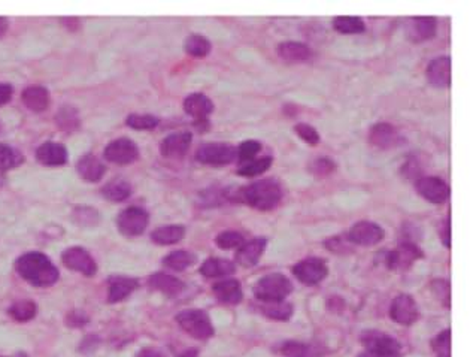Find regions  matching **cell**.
Returning <instances> with one entry per match:
<instances>
[{"label": "cell", "mask_w": 470, "mask_h": 357, "mask_svg": "<svg viewBox=\"0 0 470 357\" xmlns=\"http://www.w3.org/2000/svg\"><path fill=\"white\" fill-rule=\"evenodd\" d=\"M17 272L36 287H50L59 280V269L54 263L42 252H26L15 262Z\"/></svg>", "instance_id": "6da1fadb"}, {"label": "cell", "mask_w": 470, "mask_h": 357, "mask_svg": "<svg viewBox=\"0 0 470 357\" xmlns=\"http://www.w3.org/2000/svg\"><path fill=\"white\" fill-rule=\"evenodd\" d=\"M239 199L258 211H270L281 203L282 189L275 180H258L239 191Z\"/></svg>", "instance_id": "7a4b0ae2"}, {"label": "cell", "mask_w": 470, "mask_h": 357, "mask_svg": "<svg viewBox=\"0 0 470 357\" xmlns=\"http://www.w3.org/2000/svg\"><path fill=\"white\" fill-rule=\"evenodd\" d=\"M293 290L291 281L282 274H269L260 278L254 287V296L263 304L282 302Z\"/></svg>", "instance_id": "3957f363"}, {"label": "cell", "mask_w": 470, "mask_h": 357, "mask_svg": "<svg viewBox=\"0 0 470 357\" xmlns=\"http://www.w3.org/2000/svg\"><path fill=\"white\" fill-rule=\"evenodd\" d=\"M366 347L359 357H400V344L380 330H366L361 335Z\"/></svg>", "instance_id": "277c9868"}, {"label": "cell", "mask_w": 470, "mask_h": 357, "mask_svg": "<svg viewBox=\"0 0 470 357\" xmlns=\"http://www.w3.org/2000/svg\"><path fill=\"white\" fill-rule=\"evenodd\" d=\"M178 325L184 329L190 337L196 339H209L214 335V326L209 316L202 309H186L177 316Z\"/></svg>", "instance_id": "5b68a950"}, {"label": "cell", "mask_w": 470, "mask_h": 357, "mask_svg": "<svg viewBox=\"0 0 470 357\" xmlns=\"http://www.w3.org/2000/svg\"><path fill=\"white\" fill-rule=\"evenodd\" d=\"M236 157V148L228 144H203L198 148L196 160L203 165L224 166L232 163Z\"/></svg>", "instance_id": "8992f818"}, {"label": "cell", "mask_w": 470, "mask_h": 357, "mask_svg": "<svg viewBox=\"0 0 470 357\" xmlns=\"http://www.w3.org/2000/svg\"><path fill=\"white\" fill-rule=\"evenodd\" d=\"M148 213L139 206H130L120 213L117 218V226L120 232L125 236H139L145 232L148 226Z\"/></svg>", "instance_id": "52a82bcc"}, {"label": "cell", "mask_w": 470, "mask_h": 357, "mask_svg": "<svg viewBox=\"0 0 470 357\" xmlns=\"http://www.w3.org/2000/svg\"><path fill=\"white\" fill-rule=\"evenodd\" d=\"M293 274L300 283L307 285H315L326 278L329 274V268L323 259L311 257L296 263L293 268Z\"/></svg>", "instance_id": "ba28073f"}, {"label": "cell", "mask_w": 470, "mask_h": 357, "mask_svg": "<svg viewBox=\"0 0 470 357\" xmlns=\"http://www.w3.org/2000/svg\"><path fill=\"white\" fill-rule=\"evenodd\" d=\"M422 256V251L414 243L406 241V243H402L396 250L388 252L385 263L393 271H406L412 267V263L421 259Z\"/></svg>", "instance_id": "9c48e42d"}, {"label": "cell", "mask_w": 470, "mask_h": 357, "mask_svg": "<svg viewBox=\"0 0 470 357\" xmlns=\"http://www.w3.org/2000/svg\"><path fill=\"white\" fill-rule=\"evenodd\" d=\"M103 154H105V159L111 163L130 165L137 157H139V148H137V145L132 140H127V137H120V140L112 141L105 148Z\"/></svg>", "instance_id": "30bf717a"}, {"label": "cell", "mask_w": 470, "mask_h": 357, "mask_svg": "<svg viewBox=\"0 0 470 357\" xmlns=\"http://www.w3.org/2000/svg\"><path fill=\"white\" fill-rule=\"evenodd\" d=\"M62 260L64 267L76 271L79 274H84L87 276H93L97 271V264L95 259L91 257L90 252L81 247H71L63 251Z\"/></svg>", "instance_id": "8fae6325"}, {"label": "cell", "mask_w": 470, "mask_h": 357, "mask_svg": "<svg viewBox=\"0 0 470 357\" xmlns=\"http://www.w3.org/2000/svg\"><path fill=\"white\" fill-rule=\"evenodd\" d=\"M385 232L384 229L372 222H359L355 223L348 232V241L357 245L371 247L380 244L384 239Z\"/></svg>", "instance_id": "7c38bea8"}, {"label": "cell", "mask_w": 470, "mask_h": 357, "mask_svg": "<svg viewBox=\"0 0 470 357\" xmlns=\"http://www.w3.org/2000/svg\"><path fill=\"white\" fill-rule=\"evenodd\" d=\"M417 191L431 203H443L450 198V186L439 177H420L415 182Z\"/></svg>", "instance_id": "4fadbf2b"}, {"label": "cell", "mask_w": 470, "mask_h": 357, "mask_svg": "<svg viewBox=\"0 0 470 357\" xmlns=\"http://www.w3.org/2000/svg\"><path fill=\"white\" fill-rule=\"evenodd\" d=\"M389 316L399 325L410 326L414 325L420 317V309L414 297L409 295H399L389 308Z\"/></svg>", "instance_id": "5bb4252c"}, {"label": "cell", "mask_w": 470, "mask_h": 357, "mask_svg": "<svg viewBox=\"0 0 470 357\" xmlns=\"http://www.w3.org/2000/svg\"><path fill=\"white\" fill-rule=\"evenodd\" d=\"M193 135L190 132H178L166 136L160 144V151L167 159L184 157L191 147Z\"/></svg>", "instance_id": "9a60e30c"}, {"label": "cell", "mask_w": 470, "mask_h": 357, "mask_svg": "<svg viewBox=\"0 0 470 357\" xmlns=\"http://www.w3.org/2000/svg\"><path fill=\"white\" fill-rule=\"evenodd\" d=\"M369 141L378 148L389 149L402 144V136H400L394 126L388 123H378L371 129Z\"/></svg>", "instance_id": "2e32d148"}, {"label": "cell", "mask_w": 470, "mask_h": 357, "mask_svg": "<svg viewBox=\"0 0 470 357\" xmlns=\"http://www.w3.org/2000/svg\"><path fill=\"white\" fill-rule=\"evenodd\" d=\"M268 245L266 238H256L252 241H248L247 244H242L239 247L236 252V262L244 268H252L258 263L263 252H265Z\"/></svg>", "instance_id": "e0dca14e"}, {"label": "cell", "mask_w": 470, "mask_h": 357, "mask_svg": "<svg viewBox=\"0 0 470 357\" xmlns=\"http://www.w3.org/2000/svg\"><path fill=\"white\" fill-rule=\"evenodd\" d=\"M429 83L439 88H448L451 86V59L450 57H438L427 66Z\"/></svg>", "instance_id": "ac0fdd59"}, {"label": "cell", "mask_w": 470, "mask_h": 357, "mask_svg": "<svg viewBox=\"0 0 470 357\" xmlns=\"http://www.w3.org/2000/svg\"><path fill=\"white\" fill-rule=\"evenodd\" d=\"M36 157L45 166H62L67 162V149L59 142H45L36 149Z\"/></svg>", "instance_id": "d6986e66"}, {"label": "cell", "mask_w": 470, "mask_h": 357, "mask_svg": "<svg viewBox=\"0 0 470 357\" xmlns=\"http://www.w3.org/2000/svg\"><path fill=\"white\" fill-rule=\"evenodd\" d=\"M148 284H150L151 289L157 292H162L163 295L170 296V297L179 295L186 287V284L182 283L179 278H177V276L163 274V272H157L151 275L150 278H148Z\"/></svg>", "instance_id": "ffe728a7"}, {"label": "cell", "mask_w": 470, "mask_h": 357, "mask_svg": "<svg viewBox=\"0 0 470 357\" xmlns=\"http://www.w3.org/2000/svg\"><path fill=\"white\" fill-rule=\"evenodd\" d=\"M212 292L215 297L220 302L236 305L242 301V285L235 278H228L215 283L212 287Z\"/></svg>", "instance_id": "44dd1931"}, {"label": "cell", "mask_w": 470, "mask_h": 357, "mask_svg": "<svg viewBox=\"0 0 470 357\" xmlns=\"http://www.w3.org/2000/svg\"><path fill=\"white\" fill-rule=\"evenodd\" d=\"M137 289V281L129 276H112L108 287V302L117 304L124 301Z\"/></svg>", "instance_id": "7402d4cb"}, {"label": "cell", "mask_w": 470, "mask_h": 357, "mask_svg": "<svg viewBox=\"0 0 470 357\" xmlns=\"http://www.w3.org/2000/svg\"><path fill=\"white\" fill-rule=\"evenodd\" d=\"M76 170L85 181L97 182L103 178V175H105L106 166L103 165L96 156L85 154L83 157H79L76 163Z\"/></svg>", "instance_id": "603a6c76"}, {"label": "cell", "mask_w": 470, "mask_h": 357, "mask_svg": "<svg viewBox=\"0 0 470 357\" xmlns=\"http://www.w3.org/2000/svg\"><path fill=\"white\" fill-rule=\"evenodd\" d=\"M184 111L193 119L205 120L214 111V103L203 93H193L184 100Z\"/></svg>", "instance_id": "cb8c5ba5"}, {"label": "cell", "mask_w": 470, "mask_h": 357, "mask_svg": "<svg viewBox=\"0 0 470 357\" xmlns=\"http://www.w3.org/2000/svg\"><path fill=\"white\" fill-rule=\"evenodd\" d=\"M278 54L289 63H303L312 57V50L302 42H282L278 45Z\"/></svg>", "instance_id": "d4e9b609"}, {"label": "cell", "mask_w": 470, "mask_h": 357, "mask_svg": "<svg viewBox=\"0 0 470 357\" xmlns=\"http://www.w3.org/2000/svg\"><path fill=\"white\" fill-rule=\"evenodd\" d=\"M21 99H22V102H25V105L34 112L45 111L50 107L48 90L45 87H41V86L27 87L25 91H22Z\"/></svg>", "instance_id": "484cf974"}, {"label": "cell", "mask_w": 470, "mask_h": 357, "mask_svg": "<svg viewBox=\"0 0 470 357\" xmlns=\"http://www.w3.org/2000/svg\"><path fill=\"white\" fill-rule=\"evenodd\" d=\"M436 18L433 17H415L410 21L409 36L414 41H427L436 36Z\"/></svg>", "instance_id": "4316f807"}, {"label": "cell", "mask_w": 470, "mask_h": 357, "mask_svg": "<svg viewBox=\"0 0 470 357\" xmlns=\"http://www.w3.org/2000/svg\"><path fill=\"white\" fill-rule=\"evenodd\" d=\"M186 235V227L181 224H169L155 229L151 234L153 243L158 245H172L177 244L179 241L184 238Z\"/></svg>", "instance_id": "83f0119b"}, {"label": "cell", "mask_w": 470, "mask_h": 357, "mask_svg": "<svg viewBox=\"0 0 470 357\" xmlns=\"http://www.w3.org/2000/svg\"><path fill=\"white\" fill-rule=\"evenodd\" d=\"M235 271H236V267L232 260L219 259V257L208 259L200 267V274L208 276V278H214V276H224L228 274H233Z\"/></svg>", "instance_id": "f1b7e54d"}, {"label": "cell", "mask_w": 470, "mask_h": 357, "mask_svg": "<svg viewBox=\"0 0 470 357\" xmlns=\"http://www.w3.org/2000/svg\"><path fill=\"white\" fill-rule=\"evenodd\" d=\"M281 353L285 357H317L324 353V350H321L318 345H309L303 342H297V341H289L284 342L281 347Z\"/></svg>", "instance_id": "f546056e"}, {"label": "cell", "mask_w": 470, "mask_h": 357, "mask_svg": "<svg viewBox=\"0 0 470 357\" xmlns=\"http://www.w3.org/2000/svg\"><path fill=\"white\" fill-rule=\"evenodd\" d=\"M102 193L112 202H123L132 194V186L124 180H113L102 189Z\"/></svg>", "instance_id": "4dcf8cb0"}, {"label": "cell", "mask_w": 470, "mask_h": 357, "mask_svg": "<svg viewBox=\"0 0 470 357\" xmlns=\"http://www.w3.org/2000/svg\"><path fill=\"white\" fill-rule=\"evenodd\" d=\"M194 262H196V255H193V252L186 250H178L170 252V255H167L163 259L165 267L174 271H184L190 268L191 264H194Z\"/></svg>", "instance_id": "1f68e13d"}, {"label": "cell", "mask_w": 470, "mask_h": 357, "mask_svg": "<svg viewBox=\"0 0 470 357\" xmlns=\"http://www.w3.org/2000/svg\"><path fill=\"white\" fill-rule=\"evenodd\" d=\"M184 48L187 54H190L191 57L203 59V57L208 55L211 51V42L205 36H202V34H191V36L186 39Z\"/></svg>", "instance_id": "d6a6232c"}, {"label": "cell", "mask_w": 470, "mask_h": 357, "mask_svg": "<svg viewBox=\"0 0 470 357\" xmlns=\"http://www.w3.org/2000/svg\"><path fill=\"white\" fill-rule=\"evenodd\" d=\"M333 27H335V30H338L339 33H343V34H357V33H363L366 30L364 21L361 18L350 17V15L336 17L333 20Z\"/></svg>", "instance_id": "836d02e7"}, {"label": "cell", "mask_w": 470, "mask_h": 357, "mask_svg": "<svg viewBox=\"0 0 470 357\" xmlns=\"http://www.w3.org/2000/svg\"><path fill=\"white\" fill-rule=\"evenodd\" d=\"M261 313L268 316L269 318L273 320H279V321H286L291 314H293V305L286 304V302H270V304H263L260 307Z\"/></svg>", "instance_id": "e575fe53"}, {"label": "cell", "mask_w": 470, "mask_h": 357, "mask_svg": "<svg viewBox=\"0 0 470 357\" xmlns=\"http://www.w3.org/2000/svg\"><path fill=\"white\" fill-rule=\"evenodd\" d=\"M22 160H25V157L15 148L6 144H0V172L17 168Z\"/></svg>", "instance_id": "d590c367"}, {"label": "cell", "mask_w": 470, "mask_h": 357, "mask_svg": "<svg viewBox=\"0 0 470 357\" xmlns=\"http://www.w3.org/2000/svg\"><path fill=\"white\" fill-rule=\"evenodd\" d=\"M272 165V159L270 157H261V159H254L251 162L242 163L237 169V174L242 177H257L261 175L263 172H266Z\"/></svg>", "instance_id": "8d00e7d4"}, {"label": "cell", "mask_w": 470, "mask_h": 357, "mask_svg": "<svg viewBox=\"0 0 470 357\" xmlns=\"http://www.w3.org/2000/svg\"><path fill=\"white\" fill-rule=\"evenodd\" d=\"M38 307L32 301H18L9 308V316L17 321H29L36 316Z\"/></svg>", "instance_id": "74e56055"}, {"label": "cell", "mask_w": 470, "mask_h": 357, "mask_svg": "<svg viewBox=\"0 0 470 357\" xmlns=\"http://www.w3.org/2000/svg\"><path fill=\"white\" fill-rule=\"evenodd\" d=\"M160 120L150 114H132L125 120V124L136 130H151L157 128Z\"/></svg>", "instance_id": "f35d334b"}, {"label": "cell", "mask_w": 470, "mask_h": 357, "mask_svg": "<svg viewBox=\"0 0 470 357\" xmlns=\"http://www.w3.org/2000/svg\"><path fill=\"white\" fill-rule=\"evenodd\" d=\"M55 119H57V124H59L63 130H74L79 126L78 112L76 109L71 107H66L60 109L59 112H57Z\"/></svg>", "instance_id": "ab89813d"}, {"label": "cell", "mask_w": 470, "mask_h": 357, "mask_svg": "<svg viewBox=\"0 0 470 357\" xmlns=\"http://www.w3.org/2000/svg\"><path fill=\"white\" fill-rule=\"evenodd\" d=\"M216 245L223 250H232V248H239L244 244V236L239 232H235V230H226V232L220 234L215 239Z\"/></svg>", "instance_id": "60d3db41"}, {"label": "cell", "mask_w": 470, "mask_h": 357, "mask_svg": "<svg viewBox=\"0 0 470 357\" xmlns=\"http://www.w3.org/2000/svg\"><path fill=\"white\" fill-rule=\"evenodd\" d=\"M260 149L261 144L258 141H245L236 149V157L239 159L240 163H247L256 159V156L260 153Z\"/></svg>", "instance_id": "b9f144b4"}, {"label": "cell", "mask_w": 470, "mask_h": 357, "mask_svg": "<svg viewBox=\"0 0 470 357\" xmlns=\"http://www.w3.org/2000/svg\"><path fill=\"white\" fill-rule=\"evenodd\" d=\"M294 132L299 135L300 140H303L309 145H318L319 144L321 137H319L317 129L312 128V126H309L306 123H299V124L294 126Z\"/></svg>", "instance_id": "7bdbcfd3"}, {"label": "cell", "mask_w": 470, "mask_h": 357, "mask_svg": "<svg viewBox=\"0 0 470 357\" xmlns=\"http://www.w3.org/2000/svg\"><path fill=\"white\" fill-rule=\"evenodd\" d=\"M433 350L438 353V356L451 354V330H443L439 335L431 341Z\"/></svg>", "instance_id": "ee69618b"}, {"label": "cell", "mask_w": 470, "mask_h": 357, "mask_svg": "<svg viewBox=\"0 0 470 357\" xmlns=\"http://www.w3.org/2000/svg\"><path fill=\"white\" fill-rule=\"evenodd\" d=\"M336 165L330 159H318L314 163V174L319 177H326L335 170Z\"/></svg>", "instance_id": "f6af8a7d"}, {"label": "cell", "mask_w": 470, "mask_h": 357, "mask_svg": "<svg viewBox=\"0 0 470 357\" xmlns=\"http://www.w3.org/2000/svg\"><path fill=\"white\" fill-rule=\"evenodd\" d=\"M441 239L446 248H451V218L445 220L441 227Z\"/></svg>", "instance_id": "bcb514c9"}, {"label": "cell", "mask_w": 470, "mask_h": 357, "mask_svg": "<svg viewBox=\"0 0 470 357\" xmlns=\"http://www.w3.org/2000/svg\"><path fill=\"white\" fill-rule=\"evenodd\" d=\"M326 247H329L330 251H333V252H342V250H348V245L343 243L340 236H335L330 241H327Z\"/></svg>", "instance_id": "7dc6e473"}, {"label": "cell", "mask_w": 470, "mask_h": 357, "mask_svg": "<svg viewBox=\"0 0 470 357\" xmlns=\"http://www.w3.org/2000/svg\"><path fill=\"white\" fill-rule=\"evenodd\" d=\"M13 93H14V88L11 87L9 84L5 83H0V107L5 105L11 99H13Z\"/></svg>", "instance_id": "c3c4849f"}, {"label": "cell", "mask_w": 470, "mask_h": 357, "mask_svg": "<svg viewBox=\"0 0 470 357\" xmlns=\"http://www.w3.org/2000/svg\"><path fill=\"white\" fill-rule=\"evenodd\" d=\"M439 284H441V280L439 281H434L433 283V289L434 290H439ZM439 296L442 297V299H446V305H450V287H448V283H445L443 281V284H442V292L439 293Z\"/></svg>", "instance_id": "681fc988"}, {"label": "cell", "mask_w": 470, "mask_h": 357, "mask_svg": "<svg viewBox=\"0 0 470 357\" xmlns=\"http://www.w3.org/2000/svg\"><path fill=\"white\" fill-rule=\"evenodd\" d=\"M136 357H166V354L163 351H160L158 349L146 347V349H144V350L137 353Z\"/></svg>", "instance_id": "f907efd6"}, {"label": "cell", "mask_w": 470, "mask_h": 357, "mask_svg": "<svg viewBox=\"0 0 470 357\" xmlns=\"http://www.w3.org/2000/svg\"><path fill=\"white\" fill-rule=\"evenodd\" d=\"M8 29H9V21L5 17H0V38L5 36Z\"/></svg>", "instance_id": "816d5d0a"}, {"label": "cell", "mask_w": 470, "mask_h": 357, "mask_svg": "<svg viewBox=\"0 0 470 357\" xmlns=\"http://www.w3.org/2000/svg\"><path fill=\"white\" fill-rule=\"evenodd\" d=\"M438 357H451V354H443V356H438Z\"/></svg>", "instance_id": "f5cc1de1"}, {"label": "cell", "mask_w": 470, "mask_h": 357, "mask_svg": "<svg viewBox=\"0 0 470 357\" xmlns=\"http://www.w3.org/2000/svg\"><path fill=\"white\" fill-rule=\"evenodd\" d=\"M0 130H2V123H0Z\"/></svg>", "instance_id": "db71d44e"}]
</instances>
